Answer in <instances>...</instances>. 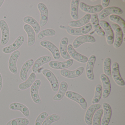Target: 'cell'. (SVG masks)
I'll list each match as a JSON object with an SVG mask.
<instances>
[{
	"instance_id": "6da1fadb",
	"label": "cell",
	"mask_w": 125,
	"mask_h": 125,
	"mask_svg": "<svg viewBox=\"0 0 125 125\" xmlns=\"http://www.w3.org/2000/svg\"><path fill=\"white\" fill-rule=\"evenodd\" d=\"M59 27L61 29L65 30L70 35L75 36L86 35L91 31L93 28L91 23H88L81 27L77 28H74L69 26H65L63 25H60Z\"/></svg>"
},
{
	"instance_id": "7a4b0ae2",
	"label": "cell",
	"mask_w": 125,
	"mask_h": 125,
	"mask_svg": "<svg viewBox=\"0 0 125 125\" xmlns=\"http://www.w3.org/2000/svg\"><path fill=\"white\" fill-rule=\"evenodd\" d=\"M99 23L105 33L107 43L109 45H112L114 43L115 38L113 31L111 26L107 22L104 20H101Z\"/></svg>"
},
{
	"instance_id": "3957f363",
	"label": "cell",
	"mask_w": 125,
	"mask_h": 125,
	"mask_svg": "<svg viewBox=\"0 0 125 125\" xmlns=\"http://www.w3.org/2000/svg\"><path fill=\"white\" fill-rule=\"evenodd\" d=\"M25 37L22 35L19 36L13 43L3 48L2 51L3 53L9 54L18 50L24 43Z\"/></svg>"
},
{
	"instance_id": "277c9868",
	"label": "cell",
	"mask_w": 125,
	"mask_h": 125,
	"mask_svg": "<svg viewBox=\"0 0 125 125\" xmlns=\"http://www.w3.org/2000/svg\"><path fill=\"white\" fill-rule=\"evenodd\" d=\"M66 96L68 98L73 100L78 103L83 110H86L87 104L85 99L80 94L74 91H66Z\"/></svg>"
},
{
	"instance_id": "5b68a950",
	"label": "cell",
	"mask_w": 125,
	"mask_h": 125,
	"mask_svg": "<svg viewBox=\"0 0 125 125\" xmlns=\"http://www.w3.org/2000/svg\"><path fill=\"white\" fill-rule=\"evenodd\" d=\"M0 29L2 33L0 44L4 46L8 43L10 38V29L8 25L4 20H0Z\"/></svg>"
},
{
	"instance_id": "8992f818",
	"label": "cell",
	"mask_w": 125,
	"mask_h": 125,
	"mask_svg": "<svg viewBox=\"0 0 125 125\" xmlns=\"http://www.w3.org/2000/svg\"><path fill=\"white\" fill-rule=\"evenodd\" d=\"M42 73L50 83L52 91L54 92H57L59 89V82L53 72L49 69H44Z\"/></svg>"
},
{
	"instance_id": "52a82bcc",
	"label": "cell",
	"mask_w": 125,
	"mask_h": 125,
	"mask_svg": "<svg viewBox=\"0 0 125 125\" xmlns=\"http://www.w3.org/2000/svg\"><path fill=\"white\" fill-rule=\"evenodd\" d=\"M37 8L40 13V27H44L47 24L49 19V13L48 9L46 5L42 2L39 3L37 5Z\"/></svg>"
},
{
	"instance_id": "ba28073f",
	"label": "cell",
	"mask_w": 125,
	"mask_h": 125,
	"mask_svg": "<svg viewBox=\"0 0 125 125\" xmlns=\"http://www.w3.org/2000/svg\"><path fill=\"white\" fill-rule=\"evenodd\" d=\"M40 44L42 47L47 49L51 52L54 59L56 60L60 59L61 55L59 49L53 43L49 41L44 40L41 41Z\"/></svg>"
},
{
	"instance_id": "9c48e42d",
	"label": "cell",
	"mask_w": 125,
	"mask_h": 125,
	"mask_svg": "<svg viewBox=\"0 0 125 125\" xmlns=\"http://www.w3.org/2000/svg\"><path fill=\"white\" fill-rule=\"evenodd\" d=\"M111 74L115 83L120 86H124L125 83L120 75L118 63L115 62L113 63L111 68Z\"/></svg>"
},
{
	"instance_id": "30bf717a",
	"label": "cell",
	"mask_w": 125,
	"mask_h": 125,
	"mask_svg": "<svg viewBox=\"0 0 125 125\" xmlns=\"http://www.w3.org/2000/svg\"><path fill=\"white\" fill-rule=\"evenodd\" d=\"M41 84V82L39 79L35 81L30 89V94L31 98L35 104H40L41 103L42 100L39 96V91Z\"/></svg>"
},
{
	"instance_id": "8fae6325",
	"label": "cell",
	"mask_w": 125,
	"mask_h": 125,
	"mask_svg": "<svg viewBox=\"0 0 125 125\" xmlns=\"http://www.w3.org/2000/svg\"><path fill=\"white\" fill-rule=\"evenodd\" d=\"M20 55V52L17 50L11 53L9 58L8 62V67L11 73L16 74L18 73L17 68V61Z\"/></svg>"
},
{
	"instance_id": "7c38bea8",
	"label": "cell",
	"mask_w": 125,
	"mask_h": 125,
	"mask_svg": "<svg viewBox=\"0 0 125 125\" xmlns=\"http://www.w3.org/2000/svg\"><path fill=\"white\" fill-rule=\"evenodd\" d=\"M95 42V39L93 36L90 35H85L80 36L76 38L73 42L72 45L75 49L78 48L85 43H94Z\"/></svg>"
},
{
	"instance_id": "4fadbf2b",
	"label": "cell",
	"mask_w": 125,
	"mask_h": 125,
	"mask_svg": "<svg viewBox=\"0 0 125 125\" xmlns=\"http://www.w3.org/2000/svg\"><path fill=\"white\" fill-rule=\"evenodd\" d=\"M123 11L120 8L118 7H107L102 10L98 16V18L100 20H103L105 19L109 15H119L123 14Z\"/></svg>"
},
{
	"instance_id": "5bb4252c",
	"label": "cell",
	"mask_w": 125,
	"mask_h": 125,
	"mask_svg": "<svg viewBox=\"0 0 125 125\" xmlns=\"http://www.w3.org/2000/svg\"><path fill=\"white\" fill-rule=\"evenodd\" d=\"M111 27L115 33V37L113 43L114 47L115 48H119L123 43V33L120 27L116 24H112Z\"/></svg>"
},
{
	"instance_id": "9a60e30c",
	"label": "cell",
	"mask_w": 125,
	"mask_h": 125,
	"mask_svg": "<svg viewBox=\"0 0 125 125\" xmlns=\"http://www.w3.org/2000/svg\"><path fill=\"white\" fill-rule=\"evenodd\" d=\"M101 107L100 104H93L87 109L85 115L84 120L85 123L88 125H91L93 118L95 113Z\"/></svg>"
},
{
	"instance_id": "2e32d148",
	"label": "cell",
	"mask_w": 125,
	"mask_h": 125,
	"mask_svg": "<svg viewBox=\"0 0 125 125\" xmlns=\"http://www.w3.org/2000/svg\"><path fill=\"white\" fill-rule=\"evenodd\" d=\"M67 51L70 57L79 62L85 63L88 60V58L86 56L77 52L73 47L72 44H69L68 45Z\"/></svg>"
},
{
	"instance_id": "e0dca14e",
	"label": "cell",
	"mask_w": 125,
	"mask_h": 125,
	"mask_svg": "<svg viewBox=\"0 0 125 125\" xmlns=\"http://www.w3.org/2000/svg\"><path fill=\"white\" fill-rule=\"evenodd\" d=\"M100 79L103 86L102 98L105 99L107 98L110 94L111 90V84L109 77L104 74H101Z\"/></svg>"
},
{
	"instance_id": "ac0fdd59",
	"label": "cell",
	"mask_w": 125,
	"mask_h": 125,
	"mask_svg": "<svg viewBox=\"0 0 125 125\" xmlns=\"http://www.w3.org/2000/svg\"><path fill=\"white\" fill-rule=\"evenodd\" d=\"M73 61L72 59H70L64 61H52L49 63V65L50 68L53 69L62 70L71 66L73 63Z\"/></svg>"
},
{
	"instance_id": "d6986e66",
	"label": "cell",
	"mask_w": 125,
	"mask_h": 125,
	"mask_svg": "<svg viewBox=\"0 0 125 125\" xmlns=\"http://www.w3.org/2000/svg\"><path fill=\"white\" fill-rule=\"evenodd\" d=\"M84 71L83 66H80L73 71L68 69H62L60 71V74L62 76L68 79H74L81 76Z\"/></svg>"
},
{
	"instance_id": "ffe728a7",
	"label": "cell",
	"mask_w": 125,
	"mask_h": 125,
	"mask_svg": "<svg viewBox=\"0 0 125 125\" xmlns=\"http://www.w3.org/2000/svg\"><path fill=\"white\" fill-rule=\"evenodd\" d=\"M96 61V57L94 55H92L90 56L88 59L86 65V76L88 79L91 81L94 80V76L93 69Z\"/></svg>"
},
{
	"instance_id": "44dd1931",
	"label": "cell",
	"mask_w": 125,
	"mask_h": 125,
	"mask_svg": "<svg viewBox=\"0 0 125 125\" xmlns=\"http://www.w3.org/2000/svg\"><path fill=\"white\" fill-rule=\"evenodd\" d=\"M79 5L80 10L89 14H96L100 12L103 10V7L101 5L90 6L85 4L83 2H81L79 4Z\"/></svg>"
},
{
	"instance_id": "7402d4cb",
	"label": "cell",
	"mask_w": 125,
	"mask_h": 125,
	"mask_svg": "<svg viewBox=\"0 0 125 125\" xmlns=\"http://www.w3.org/2000/svg\"><path fill=\"white\" fill-rule=\"evenodd\" d=\"M52 60V58L49 55H44L40 57L36 60L32 67L33 72L37 73L41 67L43 65L49 62Z\"/></svg>"
},
{
	"instance_id": "603a6c76",
	"label": "cell",
	"mask_w": 125,
	"mask_h": 125,
	"mask_svg": "<svg viewBox=\"0 0 125 125\" xmlns=\"http://www.w3.org/2000/svg\"><path fill=\"white\" fill-rule=\"evenodd\" d=\"M90 20L92 27L93 28L94 32L101 37H104L105 36V33L99 24L98 15L96 14H92Z\"/></svg>"
},
{
	"instance_id": "cb8c5ba5",
	"label": "cell",
	"mask_w": 125,
	"mask_h": 125,
	"mask_svg": "<svg viewBox=\"0 0 125 125\" xmlns=\"http://www.w3.org/2000/svg\"><path fill=\"white\" fill-rule=\"evenodd\" d=\"M34 60L31 59L27 61L22 65L20 73V77L22 81L25 82L28 77V73L34 63Z\"/></svg>"
},
{
	"instance_id": "d4e9b609",
	"label": "cell",
	"mask_w": 125,
	"mask_h": 125,
	"mask_svg": "<svg viewBox=\"0 0 125 125\" xmlns=\"http://www.w3.org/2000/svg\"><path fill=\"white\" fill-rule=\"evenodd\" d=\"M104 115L101 121V125H108L112 115V110L110 105L106 102L103 104Z\"/></svg>"
},
{
	"instance_id": "484cf974",
	"label": "cell",
	"mask_w": 125,
	"mask_h": 125,
	"mask_svg": "<svg viewBox=\"0 0 125 125\" xmlns=\"http://www.w3.org/2000/svg\"><path fill=\"white\" fill-rule=\"evenodd\" d=\"M23 28L28 36V46L31 47L35 43V32L32 28L27 24L24 25Z\"/></svg>"
},
{
	"instance_id": "4316f807",
	"label": "cell",
	"mask_w": 125,
	"mask_h": 125,
	"mask_svg": "<svg viewBox=\"0 0 125 125\" xmlns=\"http://www.w3.org/2000/svg\"><path fill=\"white\" fill-rule=\"evenodd\" d=\"M91 18L90 14H86L80 19L70 21L69 23V26L74 28L81 27L87 24L90 20Z\"/></svg>"
},
{
	"instance_id": "83f0119b",
	"label": "cell",
	"mask_w": 125,
	"mask_h": 125,
	"mask_svg": "<svg viewBox=\"0 0 125 125\" xmlns=\"http://www.w3.org/2000/svg\"><path fill=\"white\" fill-rule=\"evenodd\" d=\"M69 40L68 38L63 37L61 39L59 46V51L61 57L65 60H69L71 57L67 51V47Z\"/></svg>"
},
{
	"instance_id": "f1b7e54d",
	"label": "cell",
	"mask_w": 125,
	"mask_h": 125,
	"mask_svg": "<svg viewBox=\"0 0 125 125\" xmlns=\"http://www.w3.org/2000/svg\"><path fill=\"white\" fill-rule=\"evenodd\" d=\"M10 109L13 110H19L26 117H29L30 111L29 108L23 104L19 102H14L11 103L9 105Z\"/></svg>"
},
{
	"instance_id": "f546056e",
	"label": "cell",
	"mask_w": 125,
	"mask_h": 125,
	"mask_svg": "<svg viewBox=\"0 0 125 125\" xmlns=\"http://www.w3.org/2000/svg\"><path fill=\"white\" fill-rule=\"evenodd\" d=\"M23 20L26 24L29 25L32 28L35 33L38 34L40 32L41 27L39 22L35 19L30 16H27L23 18Z\"/></svg>"
},
{
	"instance_id": "4dcf8cb0",
	"label": "cell",
	"mask_w": 125,
	"mask_h": 125,
	"mask_svg": "<svg viewBox=\"0 0 125 125\" xmlns=\"http://www.w3.org/2000/svg\"><path fill=\"white\" fill-rule=\"evenodd\" d=\"M68 88V84L65 81H62L58 93L54 96L53 99L55 101H60L62 99L65 94Z\"/></svg>"
},
{
	"instance_id": "1f68e13d",
	"label": "cell",
	"mask_w": 125,
	"mask_h": 125,
	"mask_svg": "<svg viewBox=\"0 0 125 125\" xmlns=\"http://www.w3.org/2000/svg\"><path fill=\"white\" fill-rule=\"evenodd\" d=\"M36 74L35 73L32 72L27 78L26 81L20 83L19 85V88L20 90H24L31 87L34 83L36 79Z\"/></svg>"
},
{
	"instance_id": "d6a6232c",
	"label": "cell",
	"mask_w": 125,
	"mask_h": 125,
	"mask_svg": "<svg viewBox=\"0 0 125 125\" xmlns=\"http://www.w3.org/2000/svg\"><path fill=\"white\" fill-rule=\"evenodd\" d=\"M79 3V0H72L71 2L70 14L72 18L75 20L79 19L78 10Z\"/></svg>"
},
{
	"instance_id": "836d02e7",
	"label": "cell",
	"mask_w": 125,
	"mask_h": 125,
	"mask_svg": "<svg viewBox=\"0 0 125 125\" xmlns=\"http://www.w3.org/2000/svg\"><path fill=\"white\" fill-rule=\"evenodd\" d=\"M109 19L113 22H115V24L120 27L122 29L123 33H125V21L120 17L117 15L113 14L110 15Z\"/></svg>"
},
{
	"instance_id": "e575fe53",
	"label": "cell",
	"mask_w": 125,
	"mask_h": 125,
	"mask_svg": "<svg viewBox=\"0 0 125 125\" xmlns=\"http://www.w3.org/2000/svg\"><path fill=\"white\" fill-rule=\"evenodd\" d=\"M56 34V32L52 29H47L40 31L37 35V40H42L44 37L48 36H54Z\"/></svg>"
},
{
	"instance_id": "d590c367",
	"label": "cell",
	"mask_w": 125,
	"mask_h": 125,
	"mask_svg": "<svg viewBox=\"0 0 125 125\" xmlns=\"http://www.w3.org/2000/svg\"><path fill=\"white\" fill-rule=\"evenodd\" d=\"M30 121L25 118H18L12 119L9 121L6 125H28Z\"/></svg>"
},
{
	"instance_id": "8d00e7d4",
	"label": "cell",
	"mask_w": 125,
	"mask_h": 125,
	"mask_svg": "<svg viewBox=\"0 0 125 125\" xmlns=\"http://www.w3.org/2000/svg\"><path fill=\"white\" fill-rule=\"evenodd\" d=\"M102 90L103 89L101 85L99 84H97L95 89V95L92 100V104H98L100 101L102 96Z\"/></svg>"
},
{
	"instance_id": "74e56055",
	"label": "cell",
	"mask_w": 125,
	"mask_h": 125,
	"mask_svg": "<svg viewBox=\"0 0 125 125\" xmlns=\"http://www.w3.org/2000/svg\"><path fill=\"white\" fill-rule=\"evenodd\" d=\"M111 64V59L110 58H106L104 61L103 63V70L104 74L109 77L112 76Z\"/></svg>"
},
{
	"instance_id": "f35d334b",
	"label": "cell",
	"mask_w": 125,
	"mask_h": 125,
	"mask_svg": "<svg viewBox=\"0 0 125 125\" xmlns=\"http://www.w3.org/2000/svg\"><path fill=\"white\" fill-rule=\"evenodd\" d=\"M104 113L102 109H99L96 112L93 118V125H101L102 117Z\"/></svg>"
},
{
	"instance_id": "ab89813d",
	"label": "cell",
	"mask_w": 125,
	"mask_h": 125,
	"mask_svg": "<svg viewBox=\"0 0 125 125\" xmlns=\"http://www.w3.org/2000/svg\"><path fill=\"white\" fill-rule=\"evenodd\" d=\"M60 119V117L58 115L53 114L48 116L44 120L42 125H51L52 124L58 121Z\"/></svg>"
},
{
	"instance_id": "60d3db41",
	"label": "cell",
	"mask_w": 125,
	"mask_h": 125,
	"mask_svg": "<svg viewBox=\"0 0 125 125\" xmlns=\"http://www.w3.org/2000/svg\"><path fill=\"white\" fill-rule=\"evenodd\" d=\"M48 113L46 112H43L38 116L35 121V125H42L44 120L48 116Z\"/></svg>"
},
{
	"instance_id": "b9f144b4",
	"label": "cell",
	"mask_w": 125,
	"mask_h": 125,
	"mask_svg": "<svg viewBox=\"0 0 125 125\" xmlns=\"http://www.w3.org/2000/svg\"><path fill=\"white\" fill-rule=\"evenodd\" d=\"M110 0H102L101 2V6L103 8H106L109 5Z\"/></svg>"
},
{
	"instance_id": "7bdbcfd3",
	"label": "cell",
	"mask_w": 125,
	"mask_h": 125,
	"mask_svg": "<svg viewBox=\"0 0 125 125\" xmlns=\"http://www.w3.org/2000/svg\"><path fill=\"white\" fill-rule=\"evenodd\" d=\"M3 87V79L2 74L0 73V92L2 90Z\"/></svg>"
},
{
	"instance_id": "ee69618b",
	"label": "cell",
	"mask_w": 125,
	"mask_h": 125,
	"mask_svg": "<svg viewBox=\"0 0 125 125\" xmlns=\"http://www.w3.org/2000/svg\"><path fill=\"white\" fill-rule=\"evenodd\" d=\"M5 0H0V8L2 7L3 4L4 3Z\"/></svg>"
},
{
	"instance_id": "f6af8a7d",
	"label": "cell",
	"mask_w": 125,
	"mask_h": 125,
	"mask_svg": "<svg viewBox=\"0 0 125 125\" xmlns=\"http://www.w3.org/2000/svg\"><path fill=\"white\" fill-rule=\"evenodd\" d=\"M123 41L124 42H125V36L123 37Z\"/></svg>"
},
{
	"instance_id": "bcb514c9",
	"label": "cell",
	"mask_w": 125,
	"mask_h": 125,
	"mask_svg": "<svg viewBox=\"0 0 125 125\" xmlns=\"http://www.w3.org/2000/svg\"><path fill=\"white\" fill-rule=\"evenodd\" d=\"M96 0H91V1H93V2H94V1H95Z\"/></svg>"
}]
</instances>
